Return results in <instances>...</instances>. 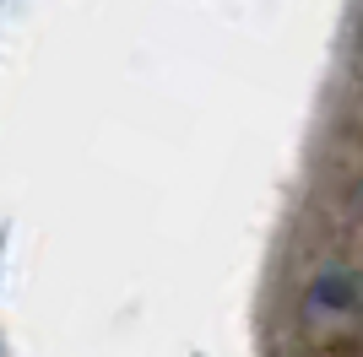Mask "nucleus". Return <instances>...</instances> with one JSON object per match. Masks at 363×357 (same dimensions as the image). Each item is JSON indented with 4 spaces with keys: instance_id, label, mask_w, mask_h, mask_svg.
<instances>
[]
</instances>
